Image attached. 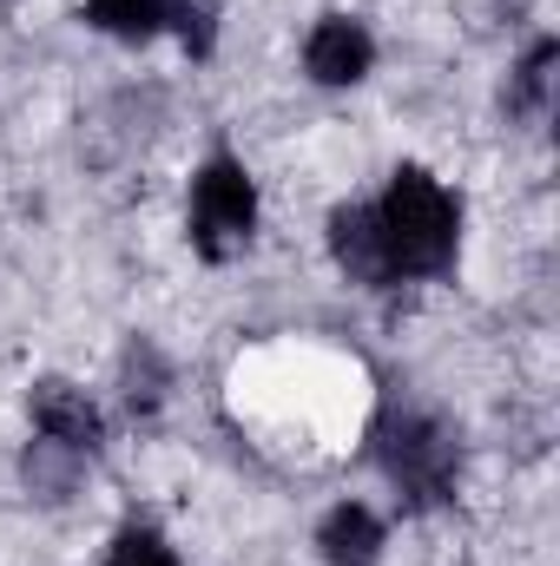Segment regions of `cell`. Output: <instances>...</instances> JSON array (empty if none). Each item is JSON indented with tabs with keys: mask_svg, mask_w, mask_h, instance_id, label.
<instances>
[{
	"mask_svg": "<svg viewBox=\"0 0 560 566\" xmlns=\"http://www.w3.org/2000/svg\"><path fill=\"white\" fill-rule=\"evenodd\" d=\"M370 211H376V238H383V258H390V277L396 283H435L455 271L462 198L435 171L396 165L383 198H370Z\"/></svg>",
	"mask_w": 560,
	"mask_h": 566,
	"instance_id": "obj_1",
	"label": "cell"
},
{
	"mask_svg": "<svg viewBox=\"0 0 560 566\" xmlns=\"http://www.w3.org/2000/svg\"><path fill=\"white\" fill-rule=\"evenodd\" d=\"M376 468H383V481L396 488V501L403 507H442L448 494H455V481H462V434L442 422L435 409H390L383 422H376Z\"/></svg>",
	"mask_w": 560,
	"mask_h": 566,
	"instance_id": "obj_2",
	"label": "cell"
},
{
	"mask_svg": "<svg viewBox=\"0 0 560 566\" xmlns=\"http://www.w3.org/2000/svg\"><path fill=\"white\" fill-rule=\"evenodd\" d=\"M185 238L205 264H231L238 251H251L258 238V178L245 171V158L211 151L191 171V198H185Z\"/></svg>",
	"mask_w": 560,
	"mask_h": 566,
	"instance_id": "obj_3",
	"label": "cell"
},
{
	"mask_svg": "<svg viewBox=\"0 0 560 566\" xmlns=\"http://www.w3.org/2000/svg\"><path fill=\"white\" fill-rule=\"evenodd\" d=\"M27 416H33V434H40L46 448H60V454H73V461H93V454L106 448V416H100V402H93L86 389L60 382V376L33 382Z\"/></svg>",
	"mask_w": 560,
	"mask_h": 566,
	"instance_id": "obj_4",
	"label": "cell"
},
{
	"mask_svg": "<svg viewBox=\"0 0 560 566\" xmlns=\"http://www.w3.org/2000/svg\"><path fill=\"white\" fill-rule=\"evenodd\" d=\"M370 66H376V33L356 13H323L303 33V73L317 86H356L370 80Z\"/></svg>",
	"mask_w": 560,
	"mask_h": 566,
	"instance_id": "obj_5",
	"label": "cell"
},
{
	"mask_svg": "<svg viewBox=\"0 0 560 566\" xmlns=\"http://www.w3.org/2000/svg\"><path fill=\"white\" fill-rule=\"evenodd\" d=\"M330 258H336V271L350 283H363V290H390V258H383V238H376V211H370V198H356V205H336L330 211Z\"/></svg>",
	"mask_w": 560,
	"mask_h": 566,
	"instance_id": "obj_6",
	"label": "cell"
},
{
	"mask_svg": "<svg viewBox=\"0 0 560 566\" xmlns=\"http://www.w3.org/2000/svg\"><path fill=\"white\" fill-rule=\"evenodd\" d=\"M317 554H323V566H376L383 560V521H376V507L336 501L323 514V527H317Z\"/></svg>",
	"mask_w": 560,
	"mask_h": 566,
	"instance_id": "obj_7",
	"label": "cell"
},
{
	"mask_svg": "<svg viewBox=\"0 0 560 566\" xmlns=\"http://www.w3.org/2000/svg\"><path fill=\"white\" fill-rule=\"evenodd\" d=\"M172 7H178V0H86V20H93L100 33L139 46V40H152V33L172 27Z\"/></svg>",
	"mask_w": 560,
	"mask_h": 566,
	"instance_id": "obj_8",
	"label": "cell"
},
{
	"mask_svg": "<svg viewBox=\"0 0 560 566\" xmlns=\"http://www.w3.org/2000/svg\"><path fill=\"white\" fill-rule=\"evenodd\" d=\"M554 60H560V46H554V40H535V46H528V60H521V66H515V80H508V113H521V119L548 113Z\"/></svg>",
	"mask_w": 560,
	"mask_h": 566,
	"instance_id": "obj_9",
	"label": "cell"
},
{
	"mask_svg": "<svg viewBox=\"0 0 560 566\" xmlns=\"http://www.w3.org/2000/svg\"><path fill=\"white\" fill-rule=\"evenodd\" d=\"M106 566H185V560H178V547H172L158 527L133 521V527H120V534H113V547H106Z\"/></svg>",
	"mask_w": 560,
	"mask_h": 566,
	"instance_id": "obj_10",
	"label": "cell"
},
{
	"mask_svg": "<svg viewBox=\"0 0 560 566\" xmlns=\"http://www.w3.org/2000/svg\"><path fill=\"white\" fill-rule=\"evenodd\" d=\"M172 33L185 40L191 60H205L211 40H218V0H178V7H172Z\"/></svg>",
	"mask_w": 560,
	"mask_h": 566,
	"instance_id": "obj_11",
	"label": "cell"
}]
</instances>
